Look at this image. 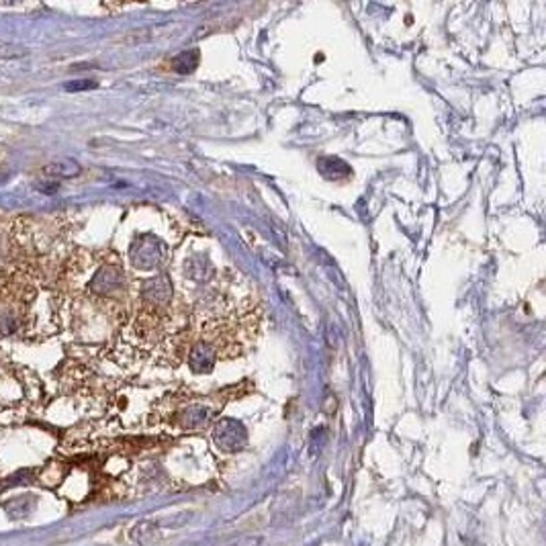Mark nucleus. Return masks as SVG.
<instances>
[{"label": "nucleus", "mask_w": 546, "mask_h": 546, "mask_svg": "<svg viewBox=\"0 0 546 546\" xmlns=\"http://www.w3.org/2000/svg\"><path fill=\"white\" fill-rule=\"evenodd\" d=\"M246 440H248V434L243 425L236 420H221L215 428V442L221 450H228V453L240 450L246 446Z\"/></svg>", "instance_id": "f257e3e1"}, {"label": "nucleus", "mask_w": 546, "mask_h": 546, "mask_svg": "<svg viewBox=\"0 0 546 546\" xmlns=\"http://www.w3.org/2000/svg\"><path fill=\"white\" fill-rule=\"evenodd\" d=\"M131 258L139 268H153V266L160 264L162 246L152 238H141V240H137L133 250H131Z\"/></svg>", "instance_id": "f03ea898"}, {"label": "nucleus", "mask_w": 546, "mask_h": 546, "mask_svg": "<svg viewBox=\"0 0 546 546\" xmlns=\"http://www.w3.org/2000/svg\"><path fill=\"white\" fill-rule=\"evenodd\" d=\"M172 297V287L168 285V280L164 276H158V278H152L143 285V299L150 303V307L158 309V307H164L170 301Z\"/></svg>", "instance_id": "7ed1b4c3"}, {"label": "nucleus", "mask_w": 546, "mask_h": 546, "mask_svg": "<svg viewBox=\"0 0 546 546\" xmlns=\"http://www.w3.org/2000/svg\"><path fill=\"white\" fill-rule=\"evenodd\" d=\"M121 271L115 268V266H105V268H101L98 274L94 276V280H92V290L98 293V295H111V293H115L117 288L121 287Z\"/></svg>", "instance_id": "20e7f679"}, {"label": "nucleus", "mask_w": 546, "mask_h": 546, "mask_svg": "<svg viewBox=\"0 0 546 546\" xmlns=\"http://www.w3.org/2000/svg\"><path fill=\"white\" fill-rule=\"evenodd\" d=\"M80 172H82V170H80V166H78L74 160L54 162V164H47V166L44 168V174L56 176V178H74Z\"/></svg>", "instance_id": "39448f33"}, {"label": "nucleus", "mask_w": 546, "mask_h": 546, "mask_svg": "<svg viewBox=\"0 0 546 546\" xmlns=\"http://www.w3.org/2000/svg\"><path fill=\"white\" fill-rule=\"evenodd\" d=\"M182 420H184L186 428H198L209 420V410L203 405H193V408L182 411Z\"/></svg>", "instance_id": "423d86ee"}, {"label": "nucleus", "mask_w": 546, "mask_h": 546, "mask_svg": "<svg viewBox=\"0 0 546 546\" xmlns=\"http://www.w3.org/2000/svg\"><path fill=\"white\" fill-rule=\"evenodd\" d=\"M198 61V51H184L181 54L178 58H174L172 60V68L176 70V72H191V70H195V66H197Z\"/></svg>", "instance_id": "0eeeda50"}, {"label": "nucleus", "mask_w": 546, "mask_h": 546, "mask_svg": "<svg viewBox=\"0 0 546 546\" xmlns=\"http://www.w3.org/2000/svg\"><path fill=\"white\" fill-rule=\"evenodd\" d=\"M25 54H27L25 49L16 46H0V60H15V58L25 56Z\"/></svg>", "instance_id": "6e6552de"}, {"label": "nucleus", "mask_w": 546, "mask_h": 546, "mask_svg": "<svg viewBox=\"0 0 546 546\" xmlns=\"http://www.w3.org/2000/svg\"><path fill=\"white\" fill-rule=\"evenodd\" d=\"M96 82L92 80H78V82H72V84H66V91L68 92H78V91H89V89H94Z\"/></svg>", "instance_id": "1a4fd4ad"}, {"label": "nucleus", "mask_w": 546, "mask_h": 546, "mask_svg": "<svg viewBox=\"0 0 546 546\" xmlns=\"http://www.w3.org/2000/svg\"><path fill=\"white\" fill-rule=\"evenodd\" d=\"M233 546H264V538H260V536H248V538H242V540L233 542Z\"/></svg>", "instance_id": "9d476101"}]
</instances>
